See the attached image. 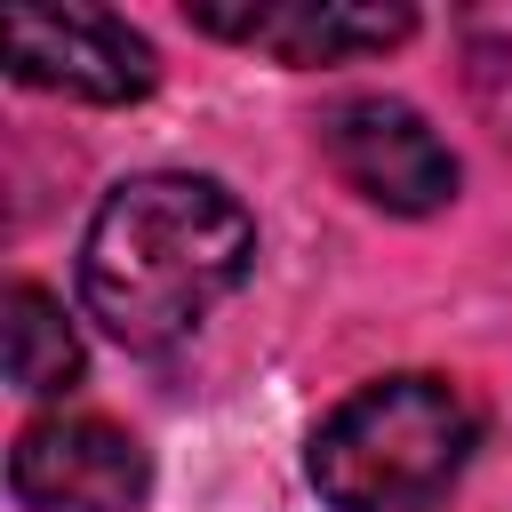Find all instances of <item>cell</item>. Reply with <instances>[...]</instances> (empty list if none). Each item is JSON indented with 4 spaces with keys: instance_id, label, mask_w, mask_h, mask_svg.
Wrapping results in <instances>:
<instances>
[{
    "instance_id": "6da1fadb",
    "label": "cell",
    "mask_w": 512,
    "mask_h": 512,
    "mask_svg": "<svg viewBox=\"0 0 512 512\" xmlns=\"http://www.w3.org/2000/svg\"><path fill=\"white\" fill-rule=\"evenodd\" d=\"M256 216L184 168H152L104 192L80 240V296L88 320L128 352H168L208 328V312L248 280Z\"/></svg>"
},
{
    "instance_id": "7a4b0ae2",
    "label": "cell",
    "mask_w": 512,
    "mask_h": 512,
    "mask_svg": "<svg viewBox=\"0 0 512 512\" xmlns=\"http://www.w3.org/2000/svg\"><path fill=\"white\" fill-rule=\"evenodd\" d=\"M472 400L448 376H376L360 384L344 408L320 416L312 432V488L336 512H400L424 504L432 488L456 480V464L472 456Z\"/></svg>"
},
{
    "instance_id": "3957f363",
    "label": "cell",
    "mask_w": 512,
    "mask_h": 512,
    "mask_svg": "<svg viewBox=\"0 0 512 512\" xmlns=\"http://www.w3.org/2000/svg\"><path fill=\"white\" fill-rule=\"evenodd\" d=\"M0 56L24 88H56L80 104H136L160 80L152 40L112 8H8Z\"/></svg>"
},
{
    "instance_id": "277c9868",
    "label": "cell",
    "mask_w": 512,
    "mask_h": 512,
    "mask_svg": "<svg viewBox=\"0 0 512 512\" xmlns=\"http://www.w3.org/2000/svg\"><path fill=\"white\" fill-rule=\"evenodd\" d=\"M320 144H328V168L384 216H432L456 200V152L400 96H344L320 120Z\"/></svg>"
},
{
    "instance_id": "5b68a950",
    "label": "cell",
    "mask_w": 512,
    "mask_h": 512,
    "mask_svg": "<svg viewBox=\"0 0 512 512\" xmlns=\"http://www.w3.org/2000/svg\"><path fill=\"white\" fill-rule=\"evenodd\" d=\"M8 488L24 512H136L144 448L104 416H40L16 432Z\"/></svg>"
},
{
    "instance_id": "8992f818",
    "label": "cell",
    "mask_w": 512,
    "mask_h": 512,
    "mask_svg": "<svg viewBox=\"0 0 512 512\" xmlns=\"http://www.w3.org/2000/svg\"><path fill=\"white\" fill-rule=\"evenodd\" d=\"M192 24L264 48L280 64H344V56L400 48L416 32L408 8H360V0H192Z\"/></svg>"
},
{
    "instance_id": "52a82bcc",
    "label": "cell",
    "mask_w": 512,
    "mask_h": 512,
    "mask_svg": "<svg viewBox=\"0 0 512 512\" xmlns=\"http://www.w3.org/2000/svg\"><path fill=\"white\" fill-rule=\"evenodd\" d=\"M8 384L24 400H56L80 384V336H72L64 304L32 280L8 288Z\"/></svg>"
},
{
    "instance_id": "ba28073f",
    "label": "cell",
    "mask_w": 512,
    "mask_h": 512,
    "mask_svg": "<svg viewBox=\"0 0 512 512\" xmlns=\"http://www.w3.org/2000/svg\"><path fill=\"white\" fill-rule=\"evenodd\" d=\"M464 80H472L480 112L512 128V8H488L464 24Z\"/></svg>"
}]
</instances>
